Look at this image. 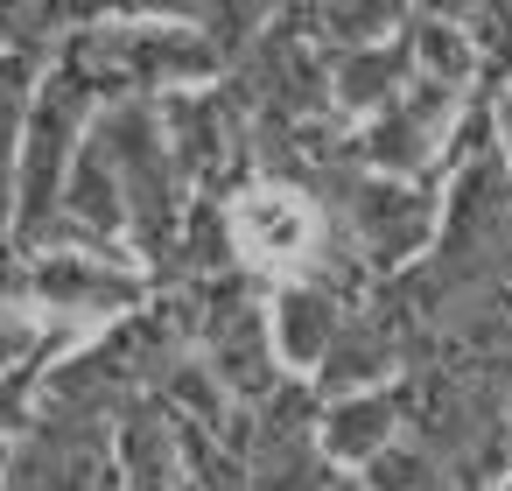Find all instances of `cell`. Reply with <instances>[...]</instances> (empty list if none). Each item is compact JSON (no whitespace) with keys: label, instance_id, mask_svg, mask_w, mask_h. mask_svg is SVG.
Segmentation results:
<instances>
[{"label":"cell","instance_id":"cell-1","mask_svg":"<svg viewBox=\"0 0 512 491\" xmlns=\"http://www.w3.org/2000/svg\"><path fill=\"white\" fill-rule=\"evenodd\" d=\"M246 232L260 239V253H295V246H302V232H309V218H302L295 204H274V197H267V204H253V211H246Z\"/></svg>","mask_w":512,"mask_h":491}]
</instances>
